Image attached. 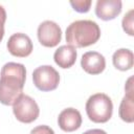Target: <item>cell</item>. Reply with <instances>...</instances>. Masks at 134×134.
Masks as SVG:
<instances>
[{
    "mask_svg": "<svg viewBox=\"0 0 134 134\" xmlns=\"http://www.w3.org/2000/svg\"><path fill=\"white\" fill-rule=\"evenodd\" d=\"M26 80V69L23 64L8 62L3 65L0 73V103L12 106L22 95Z\"/></svg>",
    "mask_w": 134,
    "mask_h": 134,
    "instance_id": "cell-1",
    "label": "cell"
},
{
    "mask_svg": "<svg viewBox=\"0 0 134 134\" xmlns=\"http://www.w3.org/2000/svg\"><path fill=\"white\" fill-rule=\"evenodd\" d=\"M100 38V28L92 20H76L66 29V42L74 48L95 44Z\"/></svg>",
    "mask_w": 134,
    "mask_h": 134,
    "instance_id": "cell-2",
    "label": "cell"
},
{
    "mask_svg": "<svg viewBox=\"0 0 134 134\" xmlns=\"http://www.w3.org/2000/svg\"><path fill=\"white\" fill-rule=\"evenodd\" d=\"M86 113L89 119L93 122H107L113 113L111 98L105 93H95L91 95L86 103Z\"/></svg>",
    "mask_w": 134,
    "mask_h": 134,
    "instance_id": "cell-3",
    "label": "cell"
},
{
    "mask_svg": "<svg viewBox=\"0 0 134 134\" xmlns=\"http://www.w3.org/2000/svg\"><path fill=\"white\" fill-rule=\"evenodd\" d=\"M13 112L19 121L24 124H30L38 118L40 114V109L32 97L26 94H22L14 103Z\"/></svg>",
    "mask_w": 134,
    "mask_h": 134,
    "instance_id": "cell-4",
    "label": "cell"
},
{
    "mask_svg": "<svg viewBox=\"0 0 134 134\" xmlns=\"http://www.w3.org/2000/svg\"><path fill=\"white\" fill-rule=\"evenodd\" d=\"M34 85L43 92L57 89L60 83L59 72L50 65H42L37 67L32 72Z\"/></svg>",
    "mask_w": 134,
    "mask_h": 134,
    "instance_id": "cell-5",
    "label": "cell"
},
{
    "mask_svg": "<svg viewBox=\"0 0 134 134\" xmlns=\"http://www.w3.org/2000/svg\"><path fill=\"white\" fill-rule=\"evenodd\" d=\"M38 40L45 47H55L62 39V29L53 21H43L38 27Z\"/></svg>",
    "mask_w": 134,
    "mask_h": 134,
    "instance_id": "cell-6",
    "label": "cell"
},
{
    "mask_svg": "<svg viewBox=\"0 0 134 134\" xmlns=\"http://www.w3.org/2000/svg\"><path fill=\"white\" fill-rule=\"evenodd\" d=\"M8 52L18 58H26L32 51V42L30 38L22 32L14 34L9 37L6 44Z\"/></svg>",
    "mask_w": 134,
    "mask_h": 134,
    "instance_id": "cell-7",
    "label": "cell"
},
{
    "mask_svg": "<svg viewBox=\"0 0 134 134\" xmlns=\"http://www.w3.org/2000/svg\"><path fill=\"white\" fill-rule=\"evenodd\" d=\"M81 66L89 74H99L106 68V60L97 51H87L82 55Z\"/></svg>",
    "mask_w": 134,
    "mask_h": 134,
    "instance_id": "cell-8",
    "label": "cell"
},
{
    "mask_svg": "<svg viewBox=\"0 0 134 134\" xmlns=\"http://www.w3.org/2000/svg\"><path fill=\"white\" fill-rule=\"evenodd\" d=\"M126 94L121 99L119 106V117L126 122H133L134 121V97H133V76L129 77L126 86H125Z\"/></svg>",
    "mask_w": 134,
    "mask_h": 134,
    "instance_id": "cell-9",
    "label": "cell"
},
{
    "mask_svg": "<svg viewBox=\"0 0 134 134\" xmlns=\"http://www.w3.org/2000/svg\"><path fill=\"white\" fill-rule=\"evenodd\" d=\"M121 7L120 0H98L95 4V15L104 21L113 20L120 14Z\"/></svg>",
    "mask_w": 134,
    "mask_h": 134,
    "instance_id": "cell-10",
    "label": "cell"
},
{
    "mask_svg": "<svg viewBox=\"0 0 134 134\" xmlns=\"http://www.w3.org/2000/svg\"><path fill=\"white\" fill-rule=\"evenodd\" d=\"M58 124L64 132H73L82 125V115L79 110L74 108L64 109L58 117Z\"/></svg>",
    "mask_w": 134,
    "mask_h": 134,
    "instance_id": "cell-11",
    "label": "cell"
},
{
    "mask_svg": "<svg viewBox=\"0 0 134 134\" xmlns=\"http://www.w3.org/2000/svg\"><path fill=\"white\" fill-rule=\"evenodd\" d=\"M76 57H77V53L73 46L63 45V46H60L54 51L53 60L59 67L66 69L73 66V64L76 61Z\"/></svg>",
    "mask_w": 134,
    "mask_h": 134,
    "instance_id": "cell-12",
    "label": "cell"
},
{
    "mask_svg": "<svg viewBox=\"0 0 134 134\" xmlns=\"http://www.w3.org/2000/svg\"><path fill=\"white\" fill-rule=\"evenodd\" d=\"M112 62L114 67L120 71L130 70L133 67V52L128 48H120L113 53Z\"/></svg>",
    "mask_w": 134,
    "mask_h": 134,
    "instance_id": "cell-13",
    "label": "cell"
},
{
    "mask_svg": "<svg viewBox=\"0 0 134 134\" xmlns=\"http://www.w3.org/2000/svg\"><path fill=\"white\" fill-rule=\"evenodd\" d=\"M133 9H130L122 18L121 21V25H122V29L126 31V34H128L129 36H134V31H133Z\"/></svg>",
    "mask_w": 134,
    "mask_h": 134,
    "instance_id": "cell-14",
    "label": "cell"
},
{
    "mask_svg": "<svg viewBox=\"0 0 134 134\" xmlns=\"http://www.w3.org/2000/svg\"><path fill=\"white\" fill-rule=\"evenodd\" d=\"M69 3L75 12L87 13V12H89L92 2L90 0H76V1H70Z\"/></svg>",
    "mask_w": 134,
    "mask_h": 134,
    "instance_id": "cell-15",
    "label": "cell"
},
{
    "mask_svg": "<svg viewBox=\"0 0 134 134\" xmlns=\"http://www.w3.org/2000/svg\"><path fill=\"white\" fill-rule=\"evenodd\" d=\"M29 134H54V131L46 125H41L34 128Z\"/></svg>",
    "mask_w": 134,
    "mask_h": 134,
    "instance_id": "cell-16",
    "label": "cell"
},
{
    "mask_svg": "<svg viewBox=\"0 0 134 134\" xmlns=\"http://www.w3.org/2000/svg\"><path fill=\"white\" fill-rule=\"evenodd\" d=\"M6 21V12L2 5H0V42L4 37V24Z\"/></svg>",
    "mask_w": 134,
    "mask_h": 134,
    "instance_id": "cell-17",
    "label": "cell"
},
{
    "mask_svg": "<svg viewBox=\"0 0 134 134\" xmlns=\"http://www.w3.org/2000/svg\"><path fill=\"white\" fill-rule=\"evenodd\" d=\"M83 134H107V132L102 130V129H91V130L86 131Z\"/></svg>",
    "mask_w": 134,
    "mask_h": 134,
    "instance_id": "cell-18",
    "label": "cell"
}]
</instances>
